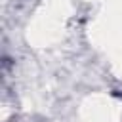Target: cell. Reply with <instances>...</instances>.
I'll use <instances>...</instances> for the list:
<instances>
[]
</instances>
